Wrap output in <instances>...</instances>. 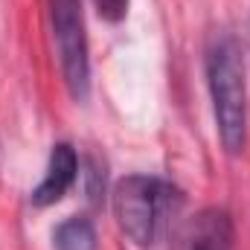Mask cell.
<instances>
[{"label":"cell","mask_w":250,"mask_h":250,"mask_svg":"<svg viewBox=\"0 0 250 250\" xmlns=\"http://www.w3.org/2000/svg\"><path fill=\"white\" fill-rule=\"evenodd\" d=\"M204 73L221 148L236 157L248 146V79L245 53L233 32L218 29L209 35L204 47Z\"/></svg>","instance_id":"cell-1"},{"label":"cell","mask_w":250,"mask_h":250,"mask_svg":"<svg viewBox=\"0 0 250 250\" xmlns=\"http://www.w3.org/2000/svg\"><path fill=\"white\" fill-rule=\"evenodd\" d=\"M111 201L125 239L137 248H154L181 215L184 189L157 175H125Z\"/></svg>","instance_id":"cell-2"},{"label":"cell","mask_w":250,"mask_h":250,"mask_svg":"<svg viewBox=\"0 0 250 250\" xmlns=\"http://www.w3.org/2000/svg\"><path fill=\"white\" fill-rule=\"evenodd\" d=\"M50 26L64 84L76 102H84L90 93V47L84 32L82 0H50Z\"/></svg>","instance_id":"cell-3"},{"label":"cell","mask_w":250,"mask_h":250,"mask_svg":"<svg viewBox=\"0 0 250 250\" xmlns=\"http://www.w3.org/2000/svg\"><path fill=\"white\" fill-rule=\"evenodd\" d=\"M236 224L224 207H204L175 230L172 250H233Z\"/></svg>","instance_id":"cell-4"},{"label":"cell","mask_w":250,"mask_h":250,"mask_svg":"<svg viewBox=\"0 0 250 250\" xmlns=\"http://www.w3.org/2000/svg\"><path fill=\"white\" fill-rule=\"evenodd\" d=\"M79 178V154L70 143H56L47 160V172L41 178V184L32 189L29 201L35 207H50L56 201H62L64 192L76 184Z\"/></svg>","instance_id":"cell-5"},{"label":"cell","mask_w":250,"mask_h":250,"mask_svg":"<svg viewBox=\"0 0 250 250\" xmlns=\"http://www.w3.org/2000/svg\"><path fill=\"white\" fill-rule=\"evenodd\" d=\"M53 248L56 250H99L96 227L84 215H70L53 230Z\"/></svg>","instance_id":"cell-6"},{"label":"cell","mask_w":250,"mask_h":250,"mask_svg":"<svg viewBox=\"0 0 250 250\" xmlns=\"http://www.w3.org/2000/svg\"><path fill=\"white\" fill-rule=\"evenodd\" d=\"M128 3H131V0H93L99 18H105V21H111V23H120L125 15H128Z\"/></svg>","instance_id":"cell-7"},{"label":"cell","mask_w":250,"mask_h":250,"mask_svg":"<svg viewBox=\"0 0 250 250\" xmlns=\"http://www.w3.org/2000/svg\"><path fill=\"white\" fill-rule=\"evenodd\" d=\"M87 178L96 184V181H99V169H90V172H87ZM90 198H99V189H96V187H90Z\"/></svg>","instance_id":"cell-8"}]
</instances>
